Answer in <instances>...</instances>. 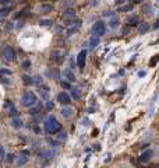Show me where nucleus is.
Segmentation results:
<instances>
[{"mask_svg": "<svg viewBox=\"0 0 159 168\" xmlns=\"http://www.w3.org/2000/svg\"><path fill=\"white\" fill-rule=\"evenodd\" d=\"M64 20H68V18H74L76 17V13H74V10H71V9H68V10H66L64 11Z\"/></svg>", "mask_w": 159, "mask_h": 168, "instance_id": "obj_15", "label": "nucleus"}, {"mask_svg": "<svg viewBox=\"0 0 159 168\" xmlns=\"http://www.w3.org/2000/svg\"><path fill=\"white\" fill-rule=\"evenodd\" d=\"M22 69H25V70L31 69V62H30V60H25V62L22 63Z\"/></svg>", "mask_w": 159, "mask_h": 168, "instance_id": "obj_26", "label": "nucleus"}, {"mask_svg": "<svg viewBox=\"0 0 159 168\" xmlns=\"http://www.w3.org/2000/svg\"><path fill=\"white\" fill-rule=\"evenodd\" d=\"M7 106H9V115L11 118H16L18 116V111L16 109V106L11 104V102H7Z\"/></svg>", "mask_w": 159, "mask_h": 168, "instance_id": "obj_9", "label": "nucleus"}, {"mask_svg": "<svg viewBox=\"0 0 159 168\" xmlns=\"http://www.w3.org/2000/svg\"><path fill=\"white\" fill-rule=\"evenodd\" d=\"M138 76H140V77H144V76H145V71H140Z\"/></svg>", "mask_w": 159, "mask_h": 168, "instance_id": "obj_39", "label": "nucleus"}, {"mask_svg": "<svg viewBox=\"0 0 159 168\" xmlns=\"http://www.w3.org/2000/svg\"><path fill=\"white\" fill-rule=\"evenodd\" d=\"M103 16H105V17H110V16H113V11H106V13H103Z\"/></svg>", "mask_w": 159, "mask_h": 168, "instance_id": "obj_33", "label": "nucleus"}, {"mask_svg": "<svg viewBox=\"0 0 159 168\" xmlns=\"http://www.w3.org/2000/svg\"><path fill=\"white\" fill-rule=\"evenodd\" d=\"M57 140H60V142H66L67 140V132L66 130H59L57 132Z\"/></svg>", "mask_w": 159, "mask_h": 168, "instance_id": "obj_17", "label": "nucleus"}, {"mask_svg": "<svg viewBox=\"0 0 159 168\" xmlns=\"http://www.w3.org/2000/svg\"><path fill=\"white\" fill-rule=\"evenodd\" d=\"M137 30H138V32L140 34H145L148 30H149V24H148V22H138Z\"/></svg>", "mask_w": 159, "mask_h": 168, "instance_id": "obj_8", "label": "nucleus"}, {"mask_svg": "<svg viewBox=\"0 0 159 168\" xmlns=\"http://www.w3.org/2000/svg\"><path fill=\"white\" fill-rule=\"evenodd\" d=\"M28 161V157H20L18 160H17V164L18 165H22V164H25Z\"/></svg>", "mask_w": 159, "mask_h": 168, "instance_id": "obj_22", "label": "nucleus"}, {"mask_svg": "<svg viewBox=\"0 0 159 168\" xmlns=\"http://www.w3.org/2000/svg\"><path fill=\"white\" fill-rule=\"evenodd\" d=\"M11 126L13 128H16V129H20V128H22V120L20 119L18 116H16L13 120H11Z\"/></svg>", "mask_w": 159, "mask_h": 168, "instance_id": "obj_11", "label": "nucleus"}, {"mask_svg": "<svg viewBox=\"0 0 159 168\" xmlns=\"http://www.w3.org/2000/svg\"><path fill=\"white\" fill-rule=\"evenodd\" d=\"M62 85L64 88H70V83H66V81H62Z\"/></svg>", "mask_w": 159, "mask_h": 168, "instance_id": "obj_32", "label": "nucleus"}, {"mask_svg": "<svg viewBox=\"0 0 159 168\" xmlns=\"http://www.w3.org/2000/svg\"><path fill=\"white\" fill-rule=\"evenodd\" d=\"M119 22H120L119 18H117V17H113L110 21H109V25H110L112 28H116V27H119Z\"/></svg>", "mask_w": 159, "mask_h": 168, "instance_id": "obj_20", "label": "nucleus"}, {"mask_svg": "<svg viewBox=\"0 0 159 168\" xmlns=\"http://www.w3.org/2000/svg\"><path fill=\"white\" fill-rule=\"evenodd\" d=\"M128 31H130V25H128V27H124V28H123V34H128Z\"/></svg>", "mask_w": 159, "mask_h": 168, "instance_id": "obj_34", "label": "nucleus"}, {"mask_svg": "<svg viewBox=\"0 0 159 168\" xmlns=\"http://www.w3.org/2000/svg\"><path fill=\"white\" fill-rule=\"evenodd\" d=\"M36 102V95L31 93V91H25L24 94H22V97H21V104L24 105V106H31Z\"/></svg>", "mask_w": 159, "mask_h": 168, "instance_id": "obj_3", "label": "nucleus"}, {"mask_svg": "<svg viewBox=\"0 0 159 168\" xmlns=\"http://www.w3.org/2000/svg\"><path fill=\"white\" fill-rule=\"evenodd\" d=\"M82 125H84V126H87V125H88V119H84V123H82Z\"/></svg>", "mask_w": 159, "mask_h": 168, "instance_id": "obj_41", "label": "nucleus"}, {"mask_svg": "<svg viewBox=\"0 0 159 168\" xmlns=\"http://www.w3.org/2000/svg\"><path fill=\"white\" fill-rule=\"evenodd\" d=\"M138 22H140V17L138 16H130L128 17V25H138Z\"/></svg>", "mask_w": 159, "mask_h": 168, "instance_id": "obj_12", "label": "nucleus"}, {"mask_svg": "<svg viewBox=\"0 0 159 168\" xmlns=\"http://www.w3.org/2000/svg\"><path fill=\"white\" fill-rule=\"evenodd\" d=\"M99 42H101V39H99V36H92L91 39H89V48L91 49H94V48H96L98 45H99Z\"/></svg>", "mask_w": 159, "mask_h": 168, "instance_id": "obj_10", "label": "nucleus"}, {"mask_svg": "<svg viewBox=\"0 0 159 168\" xmlns=\"http://www.w3.org/2000/svg\"><path fill=\"white\" fill-rule=\"evenodd\" d=\"M22 81H24V84H27V85H31V84H34V80H32L30 76H22Z\"/></svg>", "mask_w": 159, "mask_h": 168, "instance_id": "obj_21", "label": "nucleus"}, {"mask_svg": "<svg viewBox=\"0 0 159 168\" xmlns=\"http://www.w3.org/2000/svg\"><path fill=\"white\" fill-rule=\"evenodd\" d=\"M92 34L95 35V36H101V35H103L105 31H106V25H105V22L103 21H96L95 24L92 25Z\"/></svg>", "mask_w": 159, "mask_h": 168, "instance_id": "obj_4", "label": "nucleus"}, {"mask_svg": "<svg viewBox=\"0 0 159 168\" xmlns=\"http://www.w3.org/2000/svg\"><path fill=\"white\" fill-rule=\"evenodd\" d=\"M1 56H3V59L7 60V62H14L17 58L16 50L13 49L10 45H6L4 48H1Z\"/></svg>", "mask_w": 159, "mask_h": 168, "instance_id": "obj_2", "label": "nucleus"}, {"mask_svg": "<svg viewBox=\"0 0 159 168\" xmlns=\"http://www.w3.org/2000/svg\"><path fill=\"white\" fill-rule=\"evenodd\" d=\"M41 25H43V27H50V25H52V20H42V21H41Z\"/></svg>", "mask_w": 159, "mask_h": 168, "instance_id": "obj_24", "label": "nucleus"}, {"mask_svg": "<svg viewBox=\"0 0 159 168\" xmlns=\"http://www.w3.org/2000/svg\"><path fill=\"white\" fill-rule=\"evenodd\" d=\"M45 130H46V133H49V134L57 133V132L60 130V125H59L57 119L53 116V115H50V116L46 119V122H45Z\"/></svg>", "mask_w": 159, "mask_h": 168, "instance_id": "obj_1", "label": "nucleus"}, {"mask_svg": "<svg viewBox=\"0 0 159 168\" xmlns=\"http://www.w3.org/2000/svg\"><path fill=\"white\" fill-rule=\"evenodd\" d=\"M57 101L60 102V104H63V105H67V104H70V95L67 94V93H59L57 94Z\"/></svg>", "mask_w": 159, "mask_h": 168, "instance_id": "obj_6", "label": "nucleus"}, {"mask_svg": "<svg viewBox=\"0 0 159 168\" xmlns=\"http://www.w3.org/2000/svg\"><path fill=\"white\" fill-rule=\"evenodd\" d=\"M39 111H41V104H38V106H36V108H32L31 111H30V114L35 115V114H38Z\"/></svg>", "mask_w": 159, "mask_h": 168, "instance_id": "obj_25", "label": "nucleus"}, {"mask_svg": "<svg viewBox=\"0 0 159 168\" xmlns=\"http://www.w3.org/2000/svg\"><path fill=\"white\" fill-rule=\"evenodd\" d=\"M34 83H36L38 85H41V84L43 83V81H42V77H41V76H36V77H35V80H34Z\"/></svg>", "mask_w": 159, "mask_h": 168, "instance_id": "obj_27", "label": "nucleus"}, {"mask_svg": "<svg viewBox=\"0 0 159 168\" xmlns=\"http://www.w3.org/2000/svg\"><path fill=\"white\" fill-rule=\"evenodd\" d=\"M130 1H131V3H141L143 0H130Z\"/></svg>", "mask_w": 159, "mask_h": 168, "instance_id": "obj_40", "label": "nucleus"}, {"mask_svg": "<svg viewBox=\"0 0 159 168\" xmlns=\"http://www.w3.org/2000/svg\"><path fill=\"white\" fill-rule=\"evenodd\" d=\"M124 1H126V0H114L116 4H122V3H124Z\"/></svg>", "mask_w": 159, "mask_h": 168, "instance_id": "obj_37", "label": "nucleus"}, {"mask_svg": "<svg viewBox=\"0 0 159 168\" xmlns=\"http://www.w3.org/2000/svg\"><path fill=\"white\" fill-rule=\"evenodd\" d=\"M41 10H42V13H50L53 10V6L52 4H42L41 6Z\"/></svg>", "mask_w": 159, "mask_h": 168, "instance_id": "obj_18", "label": "nucleus"}, {"mask_svg": "<svg viewBox=\"0 0 159 168\" xmlns=\"http://www.w3.org/2000/svg\"><path fill=\"white\" fill-rule=\"evenodd\" d=\"M10 11H11V7H10V6L0 9V17H6L7 14H10Z\"/></svg>", "mask_w": 159, "mask_h": 168, "instance_id": "obj_19", "label": "nucleus"}, {"mask_svg": "<svg viewBox=\"0 0 159 168\" xmlns=\"http://www.w3.org/2000/svg\"><path fill=\"white\" fill-rule=\"evenodd\" d=\"M73 114H74V112H73L71 108H63V109H62V115H63L64 118H71Z\"/></svg>", "mask_w": 159, "mask_h": 168, "instance_id": "obj_16", "label": "nucleus"}, {"mask_svg": "<svg viewBox=\"0 0 159 168\" xmlns=\"http://www.w3.org/2000/svg\"><path fill=\"white\" fill-rule=\"evenodd\" d=\"M151 157H152V151L147 150V151H144L143 154H141L140 161H141V163H147V161H149V160H151Z\"/></svg>", "mask_w": 159, "mask_h": 168, "instance_id": "obj_7", "label": "nucleus"}, {"mask_svg": "<svg viewBox=\"0 0 159 168\" xmlns=\"http://www.w3.org/2000/svg\"><path fill=\"white\" fill-rule=\"evenodd\" d=\"M46 106H48V109H52V108H53V104H52L50 101H48V104H46Z\"/></svg>", "mask_w": 159, "mask_h": 168, "instance_id": "obj_36", "label": "nucleus"}, {"mask_svg": "<svg viewBox=\"0 0 159 168\" xmlns=\"http://www.w3.org/2000/svg\"><path fill=\"white\" fill-rule=\"evenodd\" d=\"M70 90H71V97L74 100H80L81 98V90H78V88H70Z\"/></svg>", "mask_w": 159, "mask_h": 168, "instance_id": "obj_13", "label": "nucleus"}, {"mask_svg": "<svg viewBox=\"0 0 159 168\" xmlns=\"http://www.w3.org/2000/svg\"><path fill=\"white\" fill-rule=\"evenodd\" d=\"M0 3L1 4H7V3H10V0H0Z\"/></svg>", "mask_w": 159, "mask_h": 168, "instance_id": "obj_38", "label": "nucleus"}, {"mask_svg": "<svg viewBox=\"0 0 159 168\" xmlns=\"http://www.w3.org/2000/svg\"><path fill=\"white\" fill-rule=\"evenodd\" d=\"M64 76H66V79H67L68 81H76V76H74L73 71H70V70H64Z\"/></svg>", "mask_w": 159, "mask_h": 168, "instance_id": "obj_14", "label": "nucleus"}, {"mask_svg": "<svg viewBox=\"0 0 159 168\" xmlns=\"http://www.w3.org/2000/svg\"><path fill=\"white\" fill-rule=\"evenodd\" d=\"M6 160H7L9 163H11V161L14 160V155H13V154H7V158H6Z\"/></svg>", "mask_w": 159, "mask_h": 168, "instance_id": "obj_30", "label": "nucleus"}, {"mask_svg": "<svg viewBox=\"0 0 159 168\" xmlns=\"http://www.w3.org/2000/svg\"><path fill=\"white\" fill-rule=\"evenodd\" d=\"M85 60H87V50H81L78 55H77V66L82 70L85 67Z\"/></svg>", "mask_w": 159, "mask_h": 168, "instance_id": "obj_5", "label": "nucleus"}, {"mask_svg": "<svg viewBox=\"0 0 159 168\" xmlns=\"http://www.w3.org/2000/svg\"><path fill=\"white\" fill-rule=\"evenodd\" d=\"M143 11H144V14H148V16H151V14H152V7H151V6H145Z\"/></svg>", "mask_w": 159, "mask_h": 168, "instance_id": "obj_23", "label": "nucleus"}, {"mask_svg": "<svg viewBox=\"0 0 159 168\" xmlns=\"http://www.w3.org/2000/svg\"><path fill=\"white\" fill-rule=\"evenodd\" d=\"M159 27V18H158V21H156V24H155V28H158Z\"/></svg>", "mask_w": 159, "mask_h": 168, "instance_id": "obj_42", "label": "nucleus"}, {"mask_svg": "<svg viewBox=\"0 0 159 168\" xmlns=\"http://www.w3.org/2000/svg\"><path fill=\"white\" fill-rule=\"evenodd\" d=\"M156 60H159V55H156V58L151 60V65H155V62H156Z\"/></svg>", "mask_w": 159, "mask_h": 168, "instance_id": "obj_35", "label": "nucleus"}, {"mask_svg": "<svg viewBox=\"0 0 159 168\" xmlns=\"http://www.w3.org/2000/svg\"><path fill=\"white\" fill-rule=\"evenodd\" d=\"M3 157H4V150H3V147L0 146V161L3 160Z\"/></svg>", "mask_w": 159, "mask_h": 168, "instance_id": "obj_31", "label": "nucleus"}, {"mask_svg": "<svg viewBox=\"0 0 159 168\" xmlns=\"http://www.w3.org/2000/svg\"><path fill=\"white\" fill-rule=\"evenodd\" d=\"M131 9H133V6L130 4V6H126V7H122L120 11H127V10H131Z\"/></svg>", "mask_w": 159, "mask_h": 168, "instance_id": "obj_29", "label": "nucleus"}, {"mask_svg": "<svg viewBox=\"0 0 159 168\" xmlns=\"http://www.w3.org/2000/svg\"><path fill=\"white\" fill-rule=\"evenodd\" d=\"M0 73H1V74H11V71L7 70V69H0Z\"/></svg>", "mask_w": 159, "mask_h": 168, "instance_id": "obj_28", "label": "nucleus"}]
</instances>
